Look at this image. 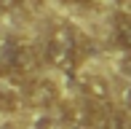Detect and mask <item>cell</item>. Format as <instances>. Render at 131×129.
Returning <instances> with one entry per match:
<instances>
[{
	"mask_svg": "<svg viewBox=\"0 0 131 129\" xmlns=\"http://www.w3.org/2000/svg\"><path fill=\"white\" fill-rule=\"evenodd\" d=\"M46 59L59 70H75L80 62V38L75 27L56 24L46 38Z\"/></svg>",
	"mask_w": 131,
	"mask_h": 129,
	"instance_id": "cell-1",
	"label": "cell"
},
{
	"mask_svg": "<svg viewBox=\"0 0 131 129\" xmlns=\"http://www.w3.org/2000/svg\"><path fill=\"white\" fill-rule=\"evenodd\" d=\"M5 62H8V73L19 75V78L38 70V54H35V49H32L29 43H16V46H11Z\"/></svg>",
	"mask_w": 131,
	"mask_h": 129,
	"instance_id": "cell-2",
	"label": "cell"
},
{
	"mask_svg": "<svg viewBox=\"0 0 131 129\" xmlns=\"http://www.w3.org/2000/svg\"><path fill=\"white\" fill-rule=\"evenodd\" d=\"M24 102V86H21L19 75L3 73L0 75V110L5 113H16Z\"/></svg>",
	"mask_w": 131,
	"mask_h": 129,
	"instance_id": "cell-3",
	"label": "cell"
},
{
	"mask_svg": "<svg viewBox=\"0 0 131 129\" xmlns=\"http://www.w3.org/2000/svg\"><path fill=\"white\" fill-rule=\"evenodd\" d=\"M24 99H29L35 108H51L59 102V89L51 81H35L32 86L24 89Z\"/></svg>",
	"mask_w": 131,
	"mask_h": 129,
	"instance_id": "cell-4",
	"label": "cell"
},
{
	"mask_svg": "<svg viewBox=\"0 0 131 129\" xmlns=\"http://www.w3.org/2000/svg\"><path fill=\"white\" fill-rule=\"evenodd\" d=\"M83 94H86L91 102H110V84L102 78V75H88L86 81H83Z\"/></svg>",
	"mask_w": 131,
	"mask_h": 129,
	"instance_id": "cell-5",
	"label": "cell"
},
{
	"mask_svg": "<svg viewBox=\"0 0 131 129\" xmlns=\"http://www.w3.org/2000/svg\"><path fill=\"white\" fill-rule=\"evenodd\" d=\"M112 35H115V43L121 46V49L131 51V16L118 14L115 22H112Z\"/></svg>",
	"mask_w": 131,
	"mask_h": 129,
	"instance_id": "cell-6",
	"label": "cell"
},
{
	"mask_svg": "<svg viewBox=\"0 0 131 129\" xmlns=\"http://www.w3.org/2000/svg\"><path fill=\"white\" fill-rule=\"evenodd\" d=\"M99 129H131V113L126 108H115V110H107L104 121Z\"/></svg>",
	"mask_w": 131,
	"mask_h": 129,
	"instance_id": "cell-7",
	"label": "cell"
},
{
	"mask_svg": "<svg viewBox=\"0 0 131 129\" xmlns=\"http://www.w3.org/2000/svg\"><path fill=\"white\" fill-rule=\"evenodd\" d=\"M19 5H21V0H0V14L14 11V8H19Z\"/></svg>",
	"mask_w": 131,
	"mask_h": 129,
	"instance_id": "cell-8",
	"label": "cell"
},
{
	"mask_svg": "<svg viewBox=\"0 0 131 129\" xmlns=\"http://www.w3.org/2000/svg\"><path fill=\"white\" fill-rule=\"evenodd\" d=\"M123 108L131 113V86H126V89H123Z\"/></svg>",
	"mask_w": 131,
	"mask_h": 129,
	"instance_id": "cell-9",
	"label": "cell"
},
{
	"mask_svg": "<svg viewBox=\"0 0 131 129\" xmlns=\"http://www.w3.org/2000/svg\"><path fill=\"white\" fill-rule=\"evenodd\" d=\"M67 3H94V0H67Z\"/></svg>",
	"mask_w": 131,
	"mask_h": 129,
	"instance_id": "cell-10",
	"label": "cell"
}]
</instances>
